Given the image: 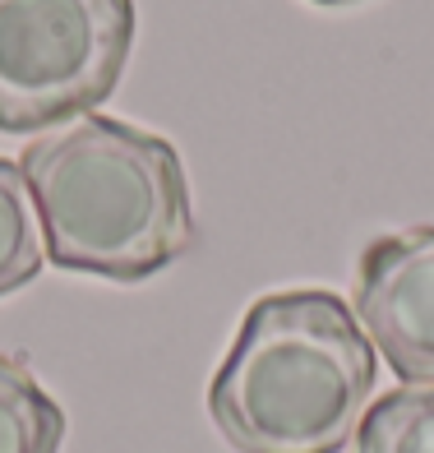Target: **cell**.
Wrapping results in <instances>:
<instances>
[{"label": "cell", "mask_w": 434, "mask_h": 453, "mask_svg": "<svg viewBox=\"0 0 434 453\" xmlns=\"http://www.w3.org/2000/svg\"><path fill=\"white\" fill-rule=\"evenodd\" d=\"M47 259L65 273L143 282L194 245L185 162L162 134L116 116H79L19 157Z\"/></svg>", "instance_id": "6da1fadb"}, {"label": "cell", "mask_w": 434, "mask_h": 453, "mask_svg": "<svg viewBox=\"0 0 434 453\" xmlns=\"http://www.w3.org/2000/svg\"><path fill=\"white\" fill-rule=\"evenodd\" d=\"M375 394V347L333 292H268L240 319L209 384V417L236 453H342Z\"/></svg>", "instance_id": "7a4b0ae2"}, {"label": "cell", "mask_w": 434, "mask_h": 453, "mask_svg": "<svg viewBox=\"0 0 434 453\" xmlns=\"http://www.w3.org/2000/svg\"><path fill=\"white\" fill-rule=\"evenodd\" d=\"M134 0H0V130L93 116L126 74Z\"/></svg>", "instance_id": "3957f363"}, {"label": "cell", "mask_w": 434, "mask_h": 453, "mask_svg": "<svg viewBox=\"0 0 434 453\" xmlns=\"http://www.w3.org/2000/svg\"><path fill=\"white\" fill-rule=\"evenodd\" d=\"M351 315L398 380L434 384V226H402L365 245Z\"/></svg>", "instance_id": "277c9868"}, {"label": "cell", "mask_w": 434, "mask_h": 453, "mask_svg": "<svg viewBox=\"0 0 434 453\" xmlns=\"http://www.w3.org/2000/svg\"><path fill=\"white\" fill-rule=\"evenodd\" d=\"M65 411L47 394L28 361L0 352V453H60Z\"/></svg>", "instance_id": "5b68a950"}, {"label": "cell", "mask_w": 434, "mask_h": 453, "mask_svg": "<svg viewBox=\"0 0 434 453\" xmlns=\"http://www.w3.org/2000/svg\"><path fill=\"white\" fill-rule=\"evenodd\" d=\"M47 245H42V222L33 209V190L19 162L0 157V296L28 287L42 273Z\"/></svg>", "instance_id": "8992f818"}, {"label": "cell", "mask_w": 434, "mask_h": 453, "mask_svg": "<svg viewBox=\"0 0 434 453\" xmlns=\"http://www.w3.org/2000/svg\"><path fill=\"white\" fill-rule=\"evenodd\" d=\"M356 453H434V384L384 394L356 430Z\"/></svg>", "instance_id": "52a82bcc"}, {"label": "cell", "mask_w": 434, "mask_h": 453, "mask_svg": "<svg viewBox=\"0 0 434 453\" xmlns=\"http://www.w3.org/2000/svg\"><path fill=\"white\" fill-rule=\"evenodd\" d=\"M315 5H346V0H315Z\"/></svg>", "instance_id": "ba28073f"}]
</instances>
